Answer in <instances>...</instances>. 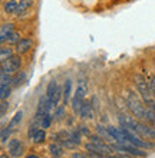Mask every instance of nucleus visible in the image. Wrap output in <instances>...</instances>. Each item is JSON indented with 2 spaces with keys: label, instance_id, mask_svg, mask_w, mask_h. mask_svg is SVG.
Instances as JSON below:
<instances>
[{
  "label": "nucleus",
  "instance_id": "nucleus-1",
  "mask_svg": "<svg viewBox=\"0 0 155 158\" xmlns=\"http://www.w3.org/2000/svg\"><path fill=\"white\" fill-rule=\"evenodd\" d=\"M134 81H135V86H137L139 95H141V99L145 102V105H147V106L154 105L155 104V98H154V94H152V89H151L149 82H148L142 75H135Z\"/></svg>",
  "mask_w": 155,
  "mask_h": 158
},
{
  "label": "nucleus",
  "instance_id": "nucleus-2",
  "mask_svg": "<svg viewBox=\"0 0 155 158\" xmlns=\"http://www.w3.org/2000/svg\"><path fill=\"white\" fill-rule=\"evenodd\" d=\"M144 104H145V102L139 99V96L137 95L132 89H129L128 96H126V105H128V108L131 109V112L134 114V117L139 121L144 119L145 112H147V106Z\"/></svg>",
  "mask_w": 155,
  "mask_h": 158
},
{
  "label": "nucleus",
  "instance_id": "nucleus-3",
  "mask_svg": "<svg viewBox=\"0 0 155 158\" xmlns=\"http://www.w3.org/2000/svg\"><path fill=\"white\" fill-rule=\"evenodd\" d=\"M22 58L20 55H13L10 59H7L6 62H2V72H7V73H16L22 69Z\"/></svg>",
  "mask_w": 155,
  "mask_h": 158
},
{
  "label": "nucleus",
  "instance_id": "nucleus-4",
  "mask_svg": "<svg viewBox=\"0 0 155 158\" xmlns=\"http://www.w3.org/2000/svg\"><path fill=\"white\" fill-rule=\"evenodd\" d=\"M88 152H96V154H102V155H111L113 152V147L108 145V144H93V142H88L85 145Z\"/></svg>",
  "mask_w": 155,
  "mask_h": 158
},
{
  "label": "nucleus",
  "instance_id": "nucleus-5",
  "mask_svg": "<svg viewBox=\"0 0 155 158\" xmlns=\"http://www.w3.org/2000/svg\"><path fill=\"white\" fill-rule=\"evenodd\" d=\"M135 131H137L142 138H145V139H155V128L149 124L141 122V121L138 119L137 127H135Z\"/></svg>",
  "mask_w": 155,
  "mask_h": 158
},
{
  "label": "nucleus",
  "instance_id": "nucleus-6",
  "mask_svg": "<svg viewBox=\"0 0 155 158\" xmlns=\"http://www.w3.org/2000/svg\"><path fill=\"white\" fill-rule=\"evenodd\" d=\"M7 151H9V154H10V157L19 158L23 154V151H25V145H23V142L19 138H12L7 142Z\"/></svg>",
  "mask_w": 155,
  "mask_h": 158
},
{
  "label": "nucleus",
  "instance_id": "nucleus-7",
  "mask_svg": "<svg viewBox=\"0 0 155 158\" xmlns=\"http://www.w3.org/2000/svg\"><path fill=\"white\" fill-rule=\"evenodd\" d=\"M14 32V25L13 23H3L2 29H0V43L3 45L10 39L12 33Z\"/></svg>",
  "mask_w": 155,
  "mask_h": 158
},
{
  "label": "nucleus",
  "instance_id": "nucleus-8",
  "mask_svg": "<svg viewBox=\"0 0 155 158\" xmlns=\"http://www.w3.org/2000/svg\"><path fill=\"white\" fill-rule=\"evenodd\" d=\"M33 48V40L30 38H23L16 45V53L17 55H25Z\"/></svg>",
  "mask_w": 155,
  "mask_h": 158
},
{
  "label": "nucleus",
  "instance_id": "nucleus-9",
  "mask_svg": "<svg viewBox=\"0 0 155 158\" xmlns=\"http://www.w3.org/2000/svg\"><path fill=\"white\" fill-rule=\"evenodd\" d=\"M108 132H109V135H111V138L115 139V142L124 144V142L126 141V138H125V135H124V132H122L121 127H119V128H116V127H108Z\"/></svg>",
  "mask_w": 155,
  "mask_h": 158
},
{
  "label": "nucleus",
  "instance_id": "nucleus-10",
  "mask_svg": "<svg viewBox=\"0 0 155 158\" xmlns=\"http://www.w3.org/2000/svg\"><path fill=\"white\" fill-rule=\"evenodd\" d=\"M79 115H80V118H84V119H92V118H93L92 102H84L82 108H80Z\"/></svg>",
  "mask_w": 155,
  "mask_h": 158
},
{
  "label": "nucleus",
  "instance_id": "nucleus-11",
  "mask_svg": "<svg viewBox=\"0 0 155 158\" xmlns=\"http://www.w3.org/2000/svg\"><path fill=\"white\" fill-rule=\"evenodd\" d=\"M26 78H27V75H26L25 71H19L16 72V73H13L12 76V86L13 88H19L23 82H26Z\"/></svg>",
  "mask_w": 155,
  "mask_h": 158
},
{
  "label": "nucleus",
  "instance_id": "nucleus-12",
  "mask_svg": "<svg viewBox=\"0 0 155 158\" xmlns=\"http://www.w3.org/2000/svg\"><path fill=\"white\" fill-rule=\"evenodd\" d=\"M17 7H19V2L17 0H7L3 4V10L7 15H16L17 13Z\"/></svg>",
  "mask_w": 155,
  "mask_h": 158
},
{
  "label": "nucleus",
  "instance_id": "nucleus-13",
  "mask_svg": "<svg viewBox=\"0 0 155 158\" xmlns=\"http://www.w3.org/2000/svg\"><path fill=\"white\" fill-rule=\"evenodd\" d=\"M33 0H19V7H17V16H23L32 6H33Z\"/></svg>",
  "mask_w": 155,
  "mask_h": 158
},
{
  "label": "nucleus",
  "instance_id": "nucleus-14",
  "mask_svg": "<svg viewBox=\"0 0 155 158\" xmlns=\"http://www.w3.org/2000/svg\"><path fill=\"white\" fill-rule=\"evenodd\" d=\"M85 102V98L79 94H75L73 98H72V109H73V112H80V108H82V105Z\"/></svg>",
  "mask_w": 155,
  "mask_h": 158
},
{
  "label": "nucleus",
  "instance_id": "nucleus-15",
  "mask_svg": "<svg viewBox=\"0 0 155 158\" xmlns=\"http://www.w3.org/2000/svg\"><path fill=\"white\" fill-rule=\"evenodd\" d=\"M22 118H23V111H17V112L14 114V117H13L12 119H10V122L7 124V127L12 129V131H16L22 122Z\"/></svg>",
  "mask_w": 155,
  "mask_h": 158
},
{
  "label": "nucleus",
  "instance_id": "nucleus-16",
  "mask_svg": "<svg viewBox=\"0 0 155 158\" xmlns=\"http://www.w3.org/2000/svg\"><path fill=\"white\" fill-rule=\"evenodd\" d=\"M76 94L82 95L84 98H86V95H88V82H86V79H85V78H80L79 81H78Z\"/></svg>",
  "mask_w": 155,
  "mask_h": 158
},
{
  "label": "nucleus",
  "instance_id": "nucleus-17",
  "mask_svg": "<svg viewBox=\"0 0 155 158\" xmlns=\"http://www.w3.org/2000/svg\"><path fill=\"white\" fill-rule=\"evenodd\" d=\"M72 92V81L71 79H67L66 82H65V86H63V105H67L69 99H71V94Z\"/></svg>",
  "mask_w": 155,
  "mask_h": 158
},
{
  "label": "nucleus",
  "instance_id": "nucleus-18",
  "mask_svg": "<svg viewBox=\"0 0 155 158\" xmlns=\"http://www.w3.org/2000/svg\"><path fill=\"white\" fill-rule=\"evenodd\" d=\"M56 91H58V83L55 79H52L51 82L47 83V88H46V96L51 99V102L53 101L55 95H56Z\"/></svg>",
  "mask_w": 155,
  "mask_h": 158
},
{
  "label": "nucleus",
  "instance_id": "nucleus-19",
  "mask_svg": "<svg viewBox=\"0 0 155 158\" xmlns=\"http://www.w3.org/2000/svg\"><path fill=\"white\" fill-rule=\"evenodd\" d=\"M14 55V50L12 48H9V46H3L2 49H0V62H6L7 59H10Z\"/></svg>",
  "mask_w": 155,
  "mask_h": 158
},
{
  "label": "nucleus",
  "instance_id": "nucleus-20",
  "mask_svg": "<svg viewBox=\"0 0 155 158\" xmlns=\"http://www.w3.org/2000/svg\"><path fill=\"white\" fill-rule=\"evenodd\" d=\"M144 121H145L147 124L152 125V127L155 128V109L154 108H148V106H147V112H145Z\"/></svg>",
  "mask_w": 155,
  "mask_h": 158
},
{
  "label": "nucleus",
  "instance_id": "nucleus-21",
  "mask_svg": "<svg viewBox=\"0 0 155 158\" xmlns=\"http://www.w3.org/2000/svg\"><path fill=\"white\" fill-rule=\"evenodd\" d=\"M10 134H12V129L9 127H3L2 128V132H0V141H2V145L7 144V141H10Z\"/></svg>",
  "mask_w": 155,
  "mask_h": 158
},
{
  "label": "nucleus",
  "instance_id": "nucleus-22",
  "mask_svg": "<svg viewBox=\"0 0 155 158\" xmlns=\"http://www.w3.org/2000/svg\"><path fill=\"white\" fill-rule=\"evenodd\" d=\"M33 139L35 144H42V142H45V139H46V131L45 129H39L38 132L35 134V137L32 138Z\"/></svg>",
  "mask_w": 155,
  "mask_h": 158
},
{
  "label": "nucleus",
  "instance_id": "nucleus-23",
  "mask_svg": "<svg viewBox=\"0 0 155 158\" xmlns=\"http://www.w3.org/2000/svg\"><path fill=\"white\" fill-rule=\"evenodd\" d=\"M12 92V85H0V98L2 101H6Z\"/></svg>",
  "mask_w": 155,
  "mask_h": 158
},
{
  "label": "nucleus",
  "instance_id": "nucleus-24",
  "mask_svg": "<svg viewBox=\"0 0 155 158\" xmlns=\"http://www.w3.org/2000/svg\"><path fill=\"white\" fill-rule=\"evenodd\" d=\"M51 152H52V155L62 157L63 155V145L62 144H52L51 145Z\"/></svg>",
  "mask_w": 155,
  "mask_h": 158
},
{
  "label": "nucleus",
  "instance_id": "nucleus-25",
  "mask_svg": "<svg viewBox=\"0 0 155 158\" xmlns=\"http://www.w3.org/2000/svg\"><path fill=\"white\" fill-rule=\"evenodd\" d=\"M0 85H12V73L0 72Z\"/></svg>",
  "mask_w": 155,
  "mask_h": 158
},
{
  "label": "nucleus",
  "instance_id": "nucleus-26",
  "mask_svg": "<svg viewBox=\"0 0 155 158\" xmlns=\"http://www.w3.org/2000/svg\"><path fill=\"white\" fill-rule=\"evenodd\" d=\"M66 105H62V106H58L56 108V112H55V121H60L63 119V117H65V114H66V108H65Z\"/></svg>",
  "mask_w": 155,
  "mask_h": 158
},
{
  "label": "nucleus",
  "instance_id": "nucleus-27",
  "mask_svg": "<svg viewBox=\"0 0 155 158\" xmlns=\"http://www.w3.org/2000/svg\"><path fill=\"white\" fill-rule=\"evenodd\" d=\"M60 144H62L65 148H67V150H75L76 147L79 145L78 142H75L72 138H67V139H63V141H60Z\"/></svg>",
  "mask_w": 155,
  "mask_h": 158
},
{
  "label": "nucleus",
  "instance_id": "nucleus-28",
  "mask_svg": "<svg viewBox=\"0 0 155 158\" xmlns=\"http://www.w3.org/2000/svg\"><path fill=\"white\" fill-rule=\"evenodd\" d=\"M20 40H22V35L14 30V32L12 33V36H10V39L7 40V43H10V45H17Z\"/></svg>",
  "mask_w": 155,
  "mask_h": 158
},
{
  "label": "nucleus",
  "instance_id": "nucleus-29",
  "mask_svg": "<svg viewBox=\"0 0 155 158\" xmlns=\"http://www.w3.org/2000/svg\"><path fill=\"white\" fill-rule=\"evenodd\" d=\"M96 134H99L102 138H111V135H109V132H108V128H105L104 125H98ZM111 139H112V138H111Z\"/></svg>",
  "mask_w": 155,
  "mask_h": 158
},
{
  "label": "nucleus",
  "instance_id": "nucleus-30",
  "mask_svg": "<svg viewBox=\"0 0 155 158\" xmlns=\"http://www.w3.org/2000/svg\"><path fill=\"white\" fill-rule=\"evenodd\" d=\"M52 121H53V117H51V114H47V115H45L42 119V128L43 129H47L49 127H51Z\"/></svg>",
  "mask_w": 155,
  "mask_h": 158
},
{
  "label": "nucleus",
  "instance_id": "nucleus-31",
  "mask_svg": "<svg viewBox=\"0 0 155 158\" xmlns=\"http://www.w3.org/2000/svg\"><path fill=\"white\" fill-rule=\"evenodd\" d=\"M42 128V127H40V125H38V124H32L29 127V131H27V137L29 138H33L35 137V134L38 132L39 129Z\"/></svg>",
  "mask_w": 155,
  "mask_h": 158
},
{
  "label": "nucleus",
  "instance_id": "nucleus-32",
  "mask_svg": "<svg viewBox=\"0 0 155 158\" xmlns=\"http://www.w3.org/2000/svg\"><path fill=\"white\" fill-rule=\"evenodd\" d=\"M78 129H79V132L82 134V135H85V137H91V131H89L88 127H85V125H80V127H78Z\"/></svg>",
  "mask_w": 155,
  "mask_h": 158
},
{
  "label": "nucleus",
  "instance_id": "nucleus-33",
  "mask_svg": "<svg viewBox=\"0 0 155 158\" xmlns=\"http://www.w3.org/2000/svg\"><path fill=\"white\" fill-rule=\"evenodd\" d=\"M7 109H9V102L7 101H2V111H0V112H2V117L6 115V111H7Z\"/></svg>",
  "mask_w": 155,
  "mask_h": 158
},
{
  "label": "nucleus",
  "instance_id": "nucleus-34",
  "mask_svg": "<svg viewBox=\"0 0 155 158\" xmlns=\"http://www.w3.org/2000/svg\"><path fill=\"white\" fill-rule=\"evenodd\" d=\"M149 85H151L152 94H154V98H155V75L151 76V79H149Z\"/></svg>",
  "mask_w": 155,
  "mask_h": 158
},
{
  "label": "nucleus",
  "instance_id": "nucleus-35",
  "mask_svg": "<svg viewBox=\"0 0 155 158\" xmlns=\"http://www.w3.org/2000/svg\"><path fill=\"white\" fill-rule=\"evenodd\" d=\"M72 158H89V157L82 154V152H75V154H72Z\"/></svg>",
  "mask_w": 155,
  "mask_h": 158
},
{
  "label": "nucleus",
  "instance_id": "nucleus-36",
  "mask_svg": "<svg viewBox=\"0 0 155 158\" xmlns=\"http://www.w3.org/2000/svg\"><path fill=\"white\" fill-rule=\"evenodd\" d=\"M26 158H40V157L36 154H29V155H26Z\"/></svg>",
  "mask_w": 155,
  "mask_h": 158
},
{
  "label": "nucleus",
  "instance_id": "nucleus-37",
  "mask_svg": "<svg viewBox=\"0 0 155 158\" xmlns=\"http://www.w3.org/2000/svg\"><path fill=\"white\" fill-rule=\"evenodd\" d=\"M0 158H10V157H9V155H7V154H4V152H3V154L0 155Z\"/></svg>",
  "mask_w": 155,
  "mask_h": 158
}]
</instances>
